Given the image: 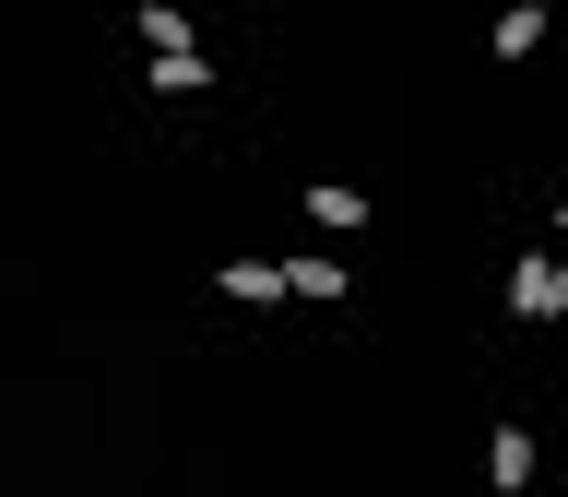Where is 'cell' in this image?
I'll return each mask as SVG.
<instances>
[{"mask_svg":"<svg viewBox=\"0 0 568 497\" xmlns=\"http://www.w3.org/2000/svg\"><path fill=\"white\" fill-rule=\"evenodd\" d=\"M225 296H248V308H273V296H296V284H284V261H225Z\"/></svg>","mask_w":568,"mask_h":497,"instance_id":"277c9868","label":"cell"},{"mask_svg":"<svg viewBox=\"0 0 568 497\" xmlns=\"http://www.w3.org/2000/svg\"><path fill=\"white\" fill-rule=\"evenodd\" d=\"M142 71H154L166 95H202V83H213V60H202V48H178V60H142Z\"/></svg>","mask_w":568,"mask_h":497,"instance_id":"5b68a950","label":"cell"},{"mask_svg":"<svg viewBox=\"0 0 568 497\" xmlns=\"http://www.w3.org/2000/svg\"><path fill=\"white\" fill-rule=\"evenodd\" d=\"M545 48V12H497V60H532Z\"/></svg>","mask_w":568,"mask_h":497,"instance_id":"8992f818","label":"cell"},{"mask_svg":"<svg viewBox=\"0 0 568 497\" xmlns=\"http://www.w3.org/2000/svg\"><path fill=\"white\" fill-rule=\"evenodd\" d=\"M557 225H568V213H557Z\"/></svg>","mask_w":568,"mask_h":497,"instance_id":"52a82bcc","label":"cell"},{"mask_svg":"<svg viewBox=\"0 0 568 497\" xmlns=\"http://www.w3.org/2000/svg\"><path fill=\"white\" fill-rule=\"evenodd\" d=\"M509 308H521V320H557L568 308V261H521V273H509Z\"/></svg>","mask_w":568,"mask_h":497,"instance_id":"6da1fadb","label":"cell"},{"mask_svg":"<svg viewBox=\"0 0 568 497\" xmlns=\"http://www.w3.org/2000/svg\"><path fill=\"white\" fill-rule=\"evenodd\" d=\"M308 213L332 225V237H355V225H367V190H344V178H320V190H308Z\"/></svg>","mask_w":568,"mask_h":497,"instance_id":"3957f363","label":"cell"},{"mask_svg":"<svg viewBox=\"0 0 568 497\" xmlns=\"http://www.w3.org/2000/svg\"><path fill=\"white\" fill-rule=\"evenodd\" d=\"M486 474H497V497L532 486V438H521V426H497V438H486Z\"/></svg>","mask_w":568,"mask_h":497,"instance_id":"7a4b0ae2","label":"cell"}]
</instances>
